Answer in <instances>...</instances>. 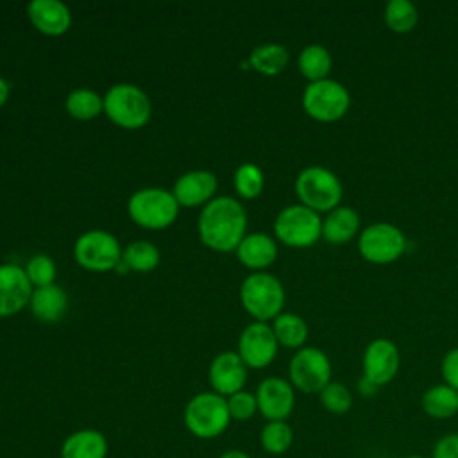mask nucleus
<instances>
[{
    "label": "nucleus",
    "mask_w": 458,
    "mask_h": 458,
    "mask_svg": "<svg viewBox=\"0 0 458 458\" xmlns=\"http://www.w3.org/2000/svg\"><path fill=\"white\" fill-rule=\"evenodd\" d=\"M247 213L233 197L211 199L199 215L200 242L218 252L236 250L245 236Z\"/></svg>",
    "instance_id": "obj_1"
},
{
    "label": "nucleus",
    "mask_w": 458,
    "mask_h": 458,
    "mask_svg": "<svg viewBox=\"0 0 458 458\" xmlns=\"http://www.w3.org/2000/svg\"><path fill=\"white\" fill-rule=\"evenodd\" d=\"M227 399L216 392H200L184 406L186 429L202 440L220 437L231 424Z\"/></svg>",
    "instance_id": "obj_2"
},
{
    "label": "nucleus",
    "mask_w": 458,
    "mask_h": 458,
    "mask_svg": "<svg viewBox=\"0 0 458 458\" xmlns=\"http://www.w3.org/2000/svg\"><path fill=\"white\" fill-rule=\"evenodd\" d=\"M104 111L111 122L123 129L143 127L152 114L150 98L143 89L129 82L111 86L104 97Z\"/></svg>",
    "instance_id": "obj_3"
},
{
    "label": "nucleus",
    "mask_w": 458,
    "mask_h": 458,
    "mask_svg": "<svg viewBox=\"0 0 458 458\" xmlns=\"http://www.w3.org/2000/svg\"><path fill=\"white\" fill-rule=\"evenodd\" d=\"M240 299L247 313L258 322L276 318L284 304V290L277 277L267 272L247 276L240 286Z\"/></svg>",
    "instance_id": "obj_4"
},
{
    "label": "nucleus",
    "mask_w": 458,
    "mask_h": 458,
    "mask_svg": "<svg viewBox=\"0 0 458 458\" xmlns=\"http://www.w3.org/2000/svg\"><path fill=\"white\" fill-rule=\"evenodd\" d=\"M295 193L302 206L317 213H329L338 208L342 199V182L329 168L308 166L301 170L295 179Z\"/></svg>",
    "instance_id": "obj_5"
},
{
    "label": "nucleus",
    "mask_w": 458,
    "mask_h": 458,
    "mask_svg": "<svg viewBox=\"0 0 458 458\" xmlns=\"http://www.w3.org/2000/svg\"><path fill=\"white\" fill-rule=\"evenodd\" d=\"M127 211L138 225L163 229L177 218L179 202L172 191L163 188H141L131 195Z\"/></svg>",
    "instance_id": "obj_6"
},
{
    "label": "nucleus",
    "mask_w": 458,
    "mask_h": 458,
    "mask_svg": "<svg viewBox=\"0 0 458 458\" xmlns=\"http://www.w3.org/2000/svg\"><path fill=\"white\" fill-rule=\"evenodd\" d=\"M274 233L288 247H311L322 236V218L302 204H292L276 216Z\"/></svg>",
    "instance_id": "obj_7"
},
{
    "label": "nucleus",
    "mask_w": 458,
    "mask_h": 458,
    "mask_svg": "<svg viewBox=\"0 0 458 458\" xmlns=\"http://www.w3.org/2000/svg\"><path fill=\"white\" fill-rule=\"evenodd\" d=\"M351 104L349 91L344 84L335 79H324L310 82L302 93L304 111L318 122H336L340 120Z\"/></svg>",
    "instance_id": "obj_8"
},
{
    "label": "nucleus",
    "mask_w": 458,
    "mask_h": 458,
    "mask_svg": "<svg viewBox=\"0 0 458 458\" xmlns=\"http://www.w3.org/2000/svg\"><path fill=\"white\" fill-rule=\"evenodd\" d=\"M290 383L304 394H320L331 383V363L324 351L301 347L288 367Z\"/></svg>",
    "instance_id": "obj_9"
},
{
    "label": "nucleus",
    "mask_w": 458,
    "mask_h": 458,
    "mask_svg": "<svg viewBox=\"0 0 458 458\" xmlns=\"http://www.w3.org/2000/svg\"><path fill=\"white\" fill-rule=\"evenodd\" d=\"M120 242L107 231L91 229L81 234L73 245L77 263L93 272L113 270L122 259Z\"/></svg>",
    "instance_id": "obj_10"
},
{
    "label": "nucleus",
    "mask_w": 458,
    "mask_h": 458,
    "mask_svg": "<svg viewBox=\"0 0 458 458\" xmlns=\"http://www.w3.org/2000/svg\"><path fill=\"white\" fill-rule=\"evenodd\" d=\"M358 249L367 261L386 265L403 256L406 249V238L394 224L377 222L360 233Z\"/></svg>",
    "instance_id": "obj_11"
},
{
    "label": "nucleus",
    "mask_w": 458,
    "mask_h": 458,
    "mask_svg": "<svg viewBox=\"0 0 458 458\" xmlns=\"http://www.w3.org/2000/svg\"><path fill=\"white\" fill-rule=\"evenodd\" d=\"M277 340L267 322L249 324L238 340V354L250 369L268 367L277 354Z\"/></svg>",
    "instance_id": "obj_12"
},
{
    "label": "nucleus",
    "mask_w": 458,
    "mask_h": 458,
    "mask_svg": "<svg viewBox=\"0 0 458 458\" xmlns=\"http://www.w3.org/2000/svg\"><path fill=\"white\" fill-rule=\"evenodd\" d=\"M401 365L399 349L392 340L376 338L363 352V377L377 388L390 383Z\"/></svg>",
    "instance_id": "obj_13"
},
{
    "label": "nucleus",
    "mask_w": 458,
    "mask_h": 458,
    "mask_svg": "<svg viewBox=\"0 0 458 458\" xmlns=\"http://www.w3.org/2000/svg\"><path fill=\"white\" fill-rule=\"evenodd\" d=\"M256 401L267 420H286L295 406V392L290 381L272 376L258 385Z\"/></svg>",
    "instance_id": "obj_14"
},
{
    "label": "nucleus",
    "mask_w": 458,
    "mask_h": 458,
    "mask_svg": "<svg viewBox=\"0 0 458 458\" xmlns=\"http://www.w3.org/2000/svg\"><path fill=\"white\" fill-rule=\"evenodd\" d=\"M208 377L213 386V392L229 397L243 390V385L247 381V365L243 363L238 352L224 351L213 358L208 370Z\"/></svg>",
    "instance_id": "obj_15"
},
{
    "label": "nucleus",
    "mask_w": 458,
    "mask_h": 458,
    "mask_svg": "<svg viewBox=\"0 0 458 458\" xmlns=\"http://www.w3.org/2000/svg\"><path fill=\"white\" fill-rule=\"evenodd\" d=\"M32 292L25 268L13 263L0 265V317L16 315L29 304Z\"/></svg>",
    "instance_id": "obj_16"
},
{
    "label": "nucleus",
    "mask_w": 458,
    "mask_h": 458,
    "mask_svg": "<svg viewBox=\"0 0 458 458\" xmlns=\"http://www.w3.org/2000/svg\"><path fill=\"white\" fill-rule=\"evenodd\" d=\"M216 190V177L209 170H191L182 174L174 184V197L179 206L193 208L208 204Z\"/></svg>",
    "instance_id": "obj_17"
},
{
    "label": "nucleus",
    "mask_w": 458,
    "mask_h": 458,
    "mask_svg": "<svg viewBox=\"0 0 458 458\" xmlns=\"http://www.w3.org/2000/svg\"><path fill=\"white\" fill-rule=\"evenodd\" d=\"M27 14L32 25L47 36L64 34L72 23L70 9L61 0H30Z\"/></svg>",
    "instance_id": "obj_18"
},
{
    "label": "nucleus",
    "mask_w": 458,
    "mask_h": 458,
    "mask_svg": "<svg viewBox=\"0 0 458 458\" xmlns=\"http://www.w3.org/2000/svg\"><path fill=\"white\" fill-rule=\"evenodd\" d=\"M107 453L106 435L93 428L77 429L61 444V458H107Z\"/></svg>",
    "instance_id": "obj_19"
},
{
    "label": "nucleus",
    "mask_w": 458,
    "mask_h": 458,
    "mask_svg": "<svg viewBox=\"0 0 458 458\" xmlns=\"http://www.w3.org/2000/svg\"><path fill=\"white\" fill-rule=\"evenodd\" d=\"M236 256L249 268H265L274 263L277 245L265 233H250L236 247Z\"/></svg>",
    "instance_id": "obj_20"
},
{
    "label": "nucleus",
    "mask_w": 458,
    "mask_h": 458,
    "mask_svg": "<svg viewBox=\"0 0 458 458\" xmlns=\"http://www.w3.org/2000/svg\"><path fill=\"white\" fill-rule=\"evenodd\" d=\"M30 311L38 320L43 322H57L63 318L68 308L66 293L57 284H48L36 288L29 301Z\"/></svg>",
    "instance_id": "obj_21"
},
{
    "label": "nucleus",
    "mask_w": 458,
    "mask_h": 458,
    "mask_svg": "<svg viewBox=\"0 0 458 458\" xmlns=\"http://www.w3.org/2000/svg\"><path fill=\"white\" fill-rule=\"evenodd\" d=\"M358 229H360V216L349 206H338L331 209L322 220V236L335 245H342L352 240Z\"/></svg>",
    "instance_id": "obj_22"
},
{
    "label": "nucleus",
    "mask_w": 458,
    "mask_h": 458,
    "mask_svg": "<svg viewBox=\"0 0 458 458\" xmlns=\"http://www.w3.org/2000/svg\"><path fill=\"white\" fill-rule=\"evenodd\" d=\"M422 410L433 419H451L458 413V392L449 385H433L422 394Z\"/></svg>",
    "instance_id": "obj_23"
},
{
    "label": "nucleus",
    "mask_w": 458,
    "mask_h": 458,
    "mask_svg": "<svg viewBox=\"0 0 458 458\" xmlns=\"http://www.w3.org/2000/svg\"><path fill=\"white\" fill-rule=\"evenodd\" d=\"M331 64V54L322 45H308L299 54V70L310 82L327 79Z\"/></svg>",
    "instance_id": "obj_24"
},
{
    "label": "nucleus",
    "mask_w": 458,
    "mask_h": 458,
    "mask_svg": "<svg viewBox=\"0 0 458 458\" xmlns=\"http://www.w3.org/2000/svg\"><path fill=\"white\" fill-rule=\"evenodd\" d=\"M288 50L279 43H265L256 47L250 55V66L263 75H277L288 63Z\"/></svg>",
    "instance_id": "obj_25"
},
{
    "label": "nucleus",
    "mask_w": 458,
    "mask_h": 458,
    "mask_svg": "<svg viewBox=\"0 0 458 458\" xmlns=\"http://www.w3.org/2000/svg\"><path fill=\"white\" fill-rule=\"evenodd\" d=\"M272 331L276 335L277 344L284 345V347H290V349L302 347V344L308 338V326L295 313H279L274 318Z\"/></svg>",
    "instance_id": "obj_26"
},
{
    "label": "nucleus",
    "mask_w": 458,
    "mask_h": 458,
    "mask_svg": "<svg viewBox=\"0 0 458 458\" xmlns=\"http://www.w3.org/2000/svg\"><path fill=\"white\" fill-rule=\"evenodd\" d=\"M259 444L268 454H284L293 444V431L286 420H268L261 428Z\"/></svg>",
    "instance_id": "obj_27"
},
{
    "label": "nucleus",
    "mask_w": 458,
    "mask_h": 458,
    "mask_svg": "<svg viewBox=\"0 0 458 458\" xmlns=\"http://www.w3.org/2000/svg\"><path fill=\"white\" fill-rule=\"evenodd\" d=\"M64 106L70 116L77 120H91L104 111V98H100L93 89L79 88L66 97Z\"/></svg>",
    "instance_id": "obj_28"
},
{
    "label": "nucleus",
    "mask_w": 458,
    "mask_h": 458,
    "mask_svg": "<svg viewBox=\"0 0 458 458\" xmlns=\"http://www.w3.org/2000/svg\"><path fill=\"white\" fill-rule=\"evenodd\" d=\"M122 259L125 261L129 270L150 272L159 265V249L154 243L147 242V240L131 242L123 249Z\"/></svg>",
    "instance_id": "obj_29"
},
{
    "label": "nucleus",
    "mask_w": 458,
    "mask_h": 458,
    "mask_svg": "<svg viewBox=\"0 0 458 458\" xmlns=\"http://www.w3.org/2000/svg\"><path fill=\"white\" fill-rule=\"evenodd\" d=\"M419 20L417 7L410 0H390L385 7V23L397 34L410 32Z\"/></svg>",
    "instance_id": "obj_30"
},
{
    "label": "nucleus",
    "mask_w": 458,
    "mask_h": 458,
    "mask_svg": "<svg viewBox=\"0 0 458 458\" xmlns=\"http://www.w3.org/2000/svg\"><path fill=\"white\" fill-rule=\"evenodd\" d=\"M234 190L243 199H254L263 191L265 177L258 165L254 163H243L234 172Z\"/></svg>",
    "instance_id": "obj_31"
},
{
    "label": "nucleus",
    "mask_w": 458,
    "mask_h": 458,
    "mask_svg": "<svg viewBox=\"0 0 458 458\" xmlns=\"http://www.w3.org/2000/svg\"><path fill=\"white\" fill-rule=\"evenodd\" d=\"M320 403L322 406L335 415H344L352 406V394L349 388L342 383L331 381L322 392H320Z\"/></svg>",
    "instance_id": "obj_32"
},
{
    "label": "nucleus",
    "mask_w": 458,
    "mask_h": 458,
    "mask_svg": "<svg viewBox=\"0 0 458 458\" xmlns=\"http://www.w3.org/2000/svg\"><path fill=\"white\" fill-rule=\"evenodd\" d=\"M25 274L32 286H48L55 279V263L47 254H36L27 261Z\"/></svg>",
    "instance_id": "obj_33"
},
{
    "label": "nucleus",
    "mask_w": 458,
    "mask_h": 458,
    "mask_svg": "<svg viewBox=\"0 0 458 458\" xmlns=\"http://www.w3.org/2000/svg\"><path fill=\"white\" fill-rule=\"evenodd\" d=\"M225 399H227L229 415L234 420H249L258 411L256 394H250L247 390H240V392H236V394L225 397Z\"/></svg>",
    "instance_id": "obj_34"
},
{
    "label": "nucleus",
    "mask_w": 458,
    "mask_h": 458,
    "mask_svg": "<svg viewBox=\"0 0 458 458\" xmlns=\"http://www.w3.org/2000/svg\"><path fill=\"white\" fill-rule=\"evenodd\" d=\"M442 377L445 385L458 392V347L451 349L442 360Z\"/></svg>",
    "instance_id": "obj_35"
},
{
    "label": "nucleus",
    "mask_w": 458,
    "mask_h": 458,
    "mask_svg": "<svg viewBox=\"0 0 458 458\" xmlns=\"http://www.w3.org/2000/svg\"><path fill=\"white\" fill-rule=\"evenodd\" d=\"M431 458H458V433H449L438 438Z\"/></svg>",
    "instance_id": "obj_36"
},
{
    "label": "nucleus",
    "mask_w": 458,
    "mask_h": 458,
    "mask_svg": "<svg viewBox=\"0 0 458 458\" xmlns=\"http://www.w3.org/2000/svg\"><path fill=\"white\" fill-rule=\"evenodd\" d=\"M358 390H360L363 395H374L376 390H377V386L372 385L369 379L361 377V381H360V385H358Z\"/></svg>",
    "instance_id": "obj_37"
},
{
    "label": "nucleus",
    "mask_w": 458,
    "mask_h": 458,
    "mask_svg": "<svg viewBox=\"0 0 458 458\" xmlns=\"http://www.w3.org/2000/svg\"><path fill=\"white\" fill-rule=\"evenodd\" d=\"M7 98H9V84H7V81L0 75V107L7 102Z\"/></svg>",
    "instance_id": "obj_38"
},
{
    "label": "nucleus",
    "mask_w": 458,
    "mask_h": 458,
    "mask_svg": "<svg viewBox=\"0 0 458 458\" xmlns=\"http://www.w3.org/2000/svg\"><path fill=\"white\" fill-rule=\"evenodd\" d=\"M218 458H250L245 451H240V449H229L225 453H222Z\"/></svg>",
    "instance_id": "obj_39"
},
{
    "label": "nucleus",
    "mask_w": 458,
    "mask_h": 458,
    "mask_svg": "<svg viewBox=\"0 0 458 458\" xmlns=\"http://www.w3.org/2000/svg\"><path fill=\"white\" fill-rule=\"evenodd\" d=\"M403 458H428V456H422V454H408V456H403Z\"/></svg>",
    "instance_id": "obj_40"
}]
</instances>
